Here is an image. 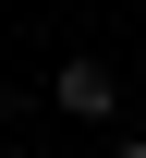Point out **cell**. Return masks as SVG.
<instances>
[{"label": "cell", "mask_w": 146, "mask_h": 158, "mask_svg": "<svg viewBox=\"0 0 146 158\" xmlns=\"http://www.w3.org/2000/svg\"><path fill=\"white\" fill-rule=\"evenodd\" d=\"M110 158H146V134H122V146H110Z\"/></svg>", "instance_id": "cell-2"}, {"label": "cell", "mask_w": 146, "mask_h": 158, "mask_svg": "<svg viewBox=\"0 0 146 158\" xmlns=\"http://www.w3.org/2000/svg\"><path fill=\"white\" fill-rule=\"evenodd\" d=\"M110 98H122L110 61H61V110H73V122H110Z\"/></svg>", "instance_id": "cell-1"}]
</instances>
